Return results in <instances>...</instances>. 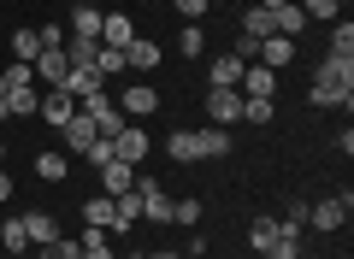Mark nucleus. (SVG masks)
Returning <instances> with one entry per match:
<instances>
[{
	"label": "nucleus",
	"instance_id": "nucleus-36",
	"mask_svg": "<svg viewBox=\"0 0 354 259\" xmlns=\"http://www.w3.org/2000/svg\"><path fill=\"white\" fill-rule=\"evenodd\" d=\"M272 118H278L272 100H242V124H272Z\"/></svg>",
	"mask_w": 354,
	"mask_h": 259
},
{
	"label": "nucleus",
	"instance_id": "nucleus-42",
	"mask_svg": "<svg viewBox=\"0 0 354 259\" xmlns=\"http://www.w3.org/2000/svg\"><path fill=\"white\" fill-rule=\"evenodd\" d=\"M148 259H177V253H148Z\"/></svg>",
	"mask_w": 354,
	"mask_h": 259
},
{
	"label": "nucleus",
	"instance_id": "nucleus-16",
	"mask_svg": "<svg viewBox=\"0 0 354 259\" xmlns=\"http://www.w3.org/2000/svg\"><path fill=\"white\" fill-rule=\"evenodd\" d=\"M124 65H130V77H142V71H153L160 65V41H148V36H136L124 48Z\"/></svg>",
	"mask_w": 354,
	"mask_h": 259
},
{
	"label": "nucleus",
	"instance_id": "nucleus-29",
	"mask_svg": "<svg viewBox=\"0 0 354 259\" xmlns=\"http://www.w3.org/2000/svg\"><path fill=\"white\" fill-rule=\"evenodd\" d=\"M177 53H183V59H201V53H207L201 24H183V30H177Z\"/></svg>",
	"mask_w": 354,
	"mask_h": 259
},
{
	"label": "nucleus",
	"instance_id": "nucleus-23",
	"mask_svg": "<svg viewBox=\"0 0 354 259\" xmlns=\"http://www.w3.org/2000/svg\"><path fill=\"white\" fill-rule=\"evenodd\" d=\"M77 247H83V259H118V253H113V242H106V230H95V224H83Z\"/></svg>",
	"mask_w": 354,
	"mask_h": 259
},
{
	"label": "nucleus",
	"instance_id": "nucleus-25",
	"mask_svg": "<svg viewBox=\"0 0 354 259\" xmlns=\"http://www.w3.org/2000/svg\"><path fill=\"white\" fill-rule=\"evenodd\" d=\"M36 177L41 183H65V177H71V160H65V153H36Z\"/></svg>",
	"mask_w": 354,
	"mask_h": 259
},
{
	"label": "nucleus",
	"instance_id": "nucleus-19",
	"mask_svg": "<svg viewBox=\"0 0 354 259\" xmlns=\"http://www.w3.org/2000/svg\"><path fill=\"white\" fill-rule=\"evenodd\" d=\"M24 236H30V247L59 242V218H53V212H24Z\"/></svg>",
	"mask_w": 354,
	"mask_h": 259
},
{
	"label": "nucleus",
	"instance_id": "nucleus-12",
	"mask_svg": "<svg viewBox=\"0 0 354 259\" xmlns=\"http://www.w3.org/2000/svg\"><path fill=\"white\" fill-rule=\"evenodd\" d=\"M266 12H272V36H301L307 30V18H301V6H295V0H278V6H266Z\"/></svg>",
	"mask_w": 354,
	"mask_h": 259
},
{
	"label": "nucleus",
	"instance_id": "nucleus-43",
	"mask_svg": "<svg viewBox=\"0 0 354 259\" xmlns=\"http://www.w3.org/2000/svg\"><path fill=\"white\" fill-rule=\"evenodd\" d=\"M177 259H201V253H177Z\"/></svg>",
	"mask_w": 354,
	"mask_h": 259
},
{
	"label": "nucleus",
	"instance_id": "nucleus-15",
	"mask_svg": "<svg viewBox=\"0 0 354 259\" xmlns=\"http://www.w3.org/2000/svg\"><path fill=\"white\" fill-rule=\"evenodd\" d=\"M101 183H106V195H130V189H136V165H124V160H106L101 165Z\"/></svg>",
	"mask_w": 354,
	"mask_h": 259
},
{
	"label": "nucleus",
	"instance_id": "nucleus-22",
	"mask_svg": "<svg viewBox=\"0 0 354 259\" xmlns=\"http://www.w3.org/2000/svg\"><path fill=\"white\" fill-rule=\"evenodd\" d=\"M101 6H71V36H88V41H101Z\"/></svg>",
	"mask_w": 354,
	"mask_h": 259
},
{
	"label": "nucleus",
	"instance_id": "nucleus-18",
	"mask_svg": "<svg viewBox=\"0 0 354 259\" xmlns=\"http://www.w3.org/2000/svg\"><path fill=\"white\" fill-rule=\"evenodd\" d=\"M71 112H77V100L65 95V88H48V95H41V112H36V118H48L53 130H59V124L71 118Z\"/></svg>",
	"mask_w": 354,
	"mask_h": 259
},
{
	"label": "nucleus",
	"instance_id": "nucleus-21",
	"mask_svg": "<svg viewBox=\"0 0 354 259\" xmlns=\"http://www.w3.org/2000/svg\"><path fill=\"white\" fill-rule=\"evenodd\" d=\"M313 83H337V88H354V59H337V53H325V65H319Z\"/></svg>",
	"mask_w": 354,
	"mask_h": 259
},
{
	"label": "nucleus",
	"instance_id": "nucleus-24",
	"mask_svg": "<svg viewBox=\"0 0 354 259\" xmlns=\"http://www.w3.org/2000/svg\"><path fill=\"white\" fill-rule=\"evenodd\" d=\"M83 224L113 230V195H88V200H83Z\"/></svg>",
	"mask_w": 354,
	"mask_h": 259
},
{
	"label": "nucleus",
	"instance_id": "nucleus-27",
	"mask_svg": "<svg viewBox=\"0 0 354 259\" xmlns=\"http://www.w3.org/2000/svg\"><path fill=\"white\" fill-rule=\"evenodd\" d=\"M165 153H171L177 165H189V160H201V153H195V130H171V136H165Z\"/></svg>",
	"mask_w": 354,
	"mask_h": 259
},
{
	"label": "nucleus",
	"instance_id": "nucleus-44",
	"mask_svg": "<svg viewBox=\"0 0 354 259\" xmlns=\"http://www.w3.org/2000/svg\"><path fill=\"white\" fill-rule=\"evenodd\" d=\"M337 6H348V0H337Z\"/></svg>",
	"mask_w": 354,
	"mask_h": 259
},
{
	"label": "nucleus",
	"instance_id": "nucleus-2",
	"mask_svg": "<svg viewBox=\"0 0 354 259\" xmlns=\"http://www.w3.org/2000/svg\"><path fill=\"white\" fill-rule=\"evenodd\" d=\"M348 207H354V195H348V189H342V195H325L319 207H307V224L330 236V230H342V218H348Z\"/></svg>",
	"mask_w": 354,
	"mask_h": 259
},
{
	"label": "nucleus",
	"instance_id": "nucleus-26",
	"mask_svg": "<svg viewBox=\"0 0 354 259\" xmlns=\"http://www.w3.org/2000/svg\"><path fill=\"white\" fill-rule=\"evenodd\" d=\"M95 71H101V83H106V77H130L124 48H95Z\"/></svg>",
	"mask_w": 354,
	"mask_h": 259
},
{
	"label": "nucleus",
	"instance_id": "nucleus-3",
	"mask_svg": "<svg viewBox=\"0 0 354 259\" xmlns=\"http://www.w3.org/2000/svg\"><path fill=\"white\" fill-rule=\"evenodd\" d=\"M153 106H160V88L153 83H124L118 88V112H124V118H148Z\"/></svg>",
	"mask_w": 354,
	"mask_h": 259
},
{
	"label": "nucleus",
	"instance_id": "nucleus-13",
	"mask_svg": "<svg viewBox=\"0 0 354 259\" xmlns=\"http://www.w3.org/2000/svg\"><path fill=\"white\" fill-rule=\"evenodd\" d=\"M130 41H136L130 12H106V18H101V48H130Z\"/></svg>",
	"mask_w": 354,
	"mask_h": 259
},
{
	"label": "nucleus",
	"instance_id": "nucleus-9",
	"mask_svg": "<svg viewBox=\"0 0 354 259\" xmlns=\"http://www.w3.org/2000/svg\"><path fill=\"white\" fill-rule=\"evenodd\" d=\"M207 118L213 124H242V95L236 88H207Z\"/></svg>",
	"mask_w": 354,
	"mask_h": 259
},
{
	"label": "nucleus",
	"instance_id": "nucleus-20",
	"mask_svg": "<svg viewBox=\"0 0 354 259\" xmlns=\"http://www.w3.org/2000/svg\"><path fill=\"white\" fill-rule=\"evenodd\" d=\"M207 77H213V88H236L242 83V59L236 53H218V59L207 65Z\"/></svg>",
	"mask_w": 354,
	"mask_h": 259
},
{
	"label": "nucleus",
	"instance_id": "nucleus-33",
	"mask_svg": "<svg viewBox=\"0 0 354 259\" xmlns=\"http://www.w3.org/2000/svg\"><path fill=\"white\" fill-rule=\"evenodd\" d=\"M171 224H183V230H201V200H171Z\"/></svg>",
	"mask_w": 354,
	"mask_h": 259
},
{
	"label": "nucleus",
	"instance_id": "nucleus-39",
	"mask_svg": "<svg viewBox=\"0 0 354 259\" xmlns=\"http://www.w3.org/2000/svg\"><path fill=\"white\" fill-rule=\"evenodd\" d=\"M0 77H6V83H36V71H30L24 59H12V71H0Z\"/></svg>",
	"mask_w": 354,
	"mask_h": 259
},
{
	"label": "nucleus",
	"instance_id": "nucleus-35",
	"mask_svg": "<svg viewBox=\"0 0 354 259\" xmlns=\"http://www.w3.org/2000/svg\"><path fill=\"white\" fill-rule=\"evenodd\" d=\"M295 6H301L307 24H313V18H319V24H330V18H337V0H295Z\"/></svg>",
	"mask_w": 354,
	"mask_h": 259
},
{
	"label": "nucleus",
	"instance_id": "nucleus-10",
	"mask_svg": "<svg viewBox=\"0 0 354 259\" xmlns=\"http://www.w3.org/2000/svg\"><path fill=\"white\" fill-rule=\"evenodd\" d=\"M6 112H12V118H36L41 112V88L36 83H6Z\"/></svg>",
	"mask_w": 354,
	"mask_h": 259
},
{
	"label": "nucleus",
	"instance_id": "nucleus-14",
	"mask_svg": "<svg viewBox=\"0 0 354 259\" xmlns=\"http://www.w3.org/2000/svg\"><path fill=\"white\" fill-rule=\"evenodd\" d=\"M195 153H201V160H230V130H225V124L195 130Z\"/></svg>",
	"mask_w": 354,
	"mask_h": 259
},
{
	"label": "nucleus",
	"instance_id": "nucleus-38",
	"mask_svg": "<svg viewBox=\"0 0 354 259\" xmlns=\"http://www.w3.org/2000/svg\"><path fill=\"white\" fill-rule=\"evenodd\" d=\"M266 259H301V242H290V236H278V242L266 247Z\"/></svg>",
	"mask_w": 354,
	"mask_h": 259
},
{
	"label": "nucleus",
	"instance_id": "nucleus-40",
	"mask_svg": "<svg viewBox=\"0 0 354 259\" xmlns=\"http://www.w3.org/2000/svg\"><path fill=\"white\" fill-rule=\"evenodd\" d=\"M0 200H12V171L0 165Z\"/></svg>",
	"mask_w": 354,
	"mask_h": 259
},
{
	"label": "nucleus",
	"instance_id": "nucleus-41",
	"mask_svg": "<svg viewBox=\"0 0 354 259\" xmlns=\"http://www.w3.org/2000/svg\"><path fill=\"white\" fill-rule=\"evenodd\" d=\"M6 118H12V112H6V77H0V124H6Z\"/></svg>",
	"mask_w": 354,
	"mask_h": 259
},
{
	"label": "nucleus",
	"instance_id": "nucleus-6",
	"mask_svg": "<svg viewBox=\"0 0 354 259\" xmlns=\"http://www.w3.org/2000/svg\"><path fill=\"white\" fill-rule=\"evenodd\" d=\"M236 95L242 100H272V95H278V71H266V65H242Z\"/></svg>",
	"mask_w": 354,
	"mask_h": 259
},
{
	"label": "nucleus",
	"instance_id": "nucleus-11",
	"mask_svg": "<svg viewBox=\"0 0 354 259\" xmlns=\"http://www.w3.org/2000/svg\"><path fill=\"white\" fill-rule=\"evenodd\" d=\"M106 142H113V160H124V165H142V160H148V136L130 130V124L118 130V136H106Z\"/></svg>",
	"mask_w": 354,
	"mask_h": 259
},
{
	"label": "nucleus",
	"instance_id": "nucleus-4",
	"mask_svg": "<svg viewBox=\"0 0 354 259\" xmlns=\"http://www.w3.org/2000/svg\"><path fill=\"white\" fill-rule=\"evenodd\" d=\"M136 200H142V218H148V224H171V195H165L153 177L136 183Z\"/></svg>",
	"mask_w": 354,
	"mask_h": 259
},
{
	"label": "nucleus",
	"instance_id": "nucleus-45",
	"mask_svg": "<svg viewBox=\"0 0 354 259\" xmlns=\"http://www.w3.org/2000/svg\"><path fill=\"white\" fill-rule=\"evenodd\" d=\"M213 6H225V0H213Z\"/></svg>",
	"mask_w": 354,
	"mask_h": 259
},
{
	"label": "nucleus",
	"instance_id": "nucleus-31",
	"mask_svg": "<svg viewBox=\"0 0 354 259\" xmlns=\"http://www.w3.org/2000/svg\"><path fill=\"white\" fill-rule=\"evenodd\" d=\"M95 48H101V41H88V36H65V59H71V65H95Z\"/></svg>",
	"mask_w": 354,
	"mask_h": 259
},
{
	"label": "nucleus",
	"instance_id": "nucleus-37",
	"mask_svg": "<svg viewBox=\"0 0 354 259\" xmlns=\"http://www.w3.org/2000/svg\"><path fill=\"white\" fill-rule=\"evenodd\" d=\"M171 6H177L183 18H189V24H201V18L213 12V0H171Z\"/></svg>",
	"mask_w": 354,
	"mask_h": 259
},
{
	"label": "nucleus",
	"instance_id": "nucleus-1",
	"mask_svg": "<svg viewBox=\"0 0 354 259\" xmlns=\"http://www.w3.org/2000/svg\"><path fill=\"white\" fill-rule=\"evenodd\" d=\"M77 112H83V118H95V130H101V136H118V130H124V112H118V100H106V88H95V95H83L77 100Z\"/></svg>",
	"mask_w": 354,
	"mask_h": 259
},
{
	"label": "nucleus",
	"instance_id": "nucleus-30",
	"mask_svg": "<svg viewBox=\"0 0 354 259\" xmlns=\"http://www.w3.org/2000/svg\"><path fill=\"white\" fill-rule=\"evenodd\" d=\"M272 242H278V218H254L248 224V247H254V253H266Z\"/></svg>",
	"mask_w": 354,
	"mask_h": 259
},
{
	"label": "nucleus",
	"instance_id": "nucleus-8",
	"mask_svg": "<svg viewBox=\"0 0 354 259\" xmlns=\"http://www.w3.org/2000/svg\"><path fill=\"white\" fill-rule=\"evenodd\" d=\"M254 65H266V71H283V65H295V41H290V36H266L260 48H254Z\"/></svg>",
	"mask_w": 354,
	"mask_h": 259
},
{
	"label": "nucleus",
	"instance_id": "nucleus-7",
	"mask_svg": "<svg viewBox=\"0 0 354 259\" xmlns=\"http://www.w3.org/2000/svg\"><path fill=\"white\" fill-rule=\"evenodd\" d=\"M59 136H65V148H71V153H88L95 142H101V130H95V118H83V112H71V118L59 124Z\"/></svg>",
	"mask_w": 354,
	"mask_h": 259
},
{
	"label": "nucleus",
	"instance_id": "nucleus-34",
	"mask_svg": "<svg viewBox=\"0 0 354 259\" xmlns=\"http://www.w3.org/2000/svg\"><path fill=\"white\" fill-rule=\"evenodd\" d=\"M330 53H337V59H354V24H348V18L330 30Z\"/></svg>",
	"mask_w": 354,
	"mask_h": 259
},
{
	"label": "nucleus",
	"instance_id": "nucleus-32",
	"mask_svg": "<svg viewBox=\"0 0 354 259\" xmlns=\"http://www.w3.org/2000/svg\"><path fill=\"white\" fill-rule=\"evenodd\" d=\"M36 53H41V30H18V36H12V59H36Z\"/></svg>",
	"mask_w": 354,
	"mask_h": 259
},
{
	"label": "nucleus",
	"instance_id": "nucleus-28",
	"mask_svg": "<svg viewBox=\"0 0 354 259\" xmlns=\"http://www.w3.org/2000/svg\"><path fill=\"white\" fill-rule=\"evenodd\" d=\"M0 247H6V253H30V236H24V218H6V224H0Z\"/></svg>",
	"mask_w": 354,
	"mask_h": 259
},
{
	"label": "nucleus",
	"instance_id": "nucleus-5",
	"mask_svg": "<svg viewBox=\"0 0 354 259\" xmlns=\"http://www.w3.org/2000/svg\"><path fill=\"white\" fill-rule=\"evenodd\" d=\"M30 71H36V83H48V88H59L65 77H71V59H65V48H41L36 59H30Z\"/></svg>",
	"mask_w": 354,
	"mask_h": 259
},
{
	"label": "nucleus",
	"instance_id": "nucleus-17",
	"mask_svg": "<svg viewBox=\"0 0 354 259\" xmlns=\"http://www.w3.org/2000/svg\"><path fill=\"white\" fill-rule=\"evenodd\" d=\"M65 95H71V100H83V95H95V88H106L101 83V71H95V65H71V77H65Z\"/></svg>",
	"mask_w": 354,
	"mask_h": 259
}]
</instances>
